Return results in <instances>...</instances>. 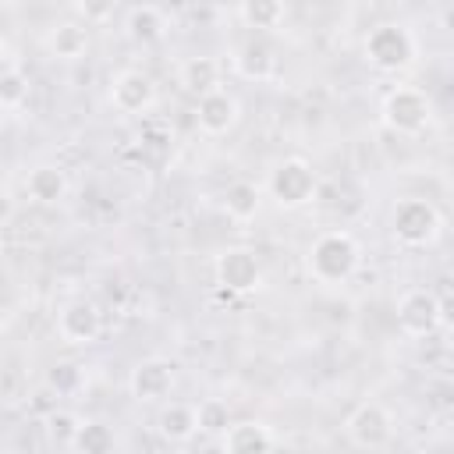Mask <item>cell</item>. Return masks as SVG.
<instances>
[{"mask_svg":"<svg viewBox=\"0 0 454 454\" xmlns=\"http://www.w3.org/2000/svg\"><path fill=\"white\" fill-rule=\"evenodd\" d=\"M231 426H234V422H231V408H227V401H220V397H206V401L199 404V433L227 436Z\"/></svg>","mask_w":454,"mask_h":454,"instance_id":"25","label":"cell"},{"mask_svg":"<svg viewBox=\"0 0 454 454\" xmlns=\"http://www.w3.org/2000/svg\"><path fill=\"white\" fill-rule=\"evenodd\" d=\"M177 82L192 96H206V92L220 89V64L213 57H188L177 71Z\"/></svg>","mask_w":454,"mask_h":454,"instance_id":"18","label":"cell"},{"mask_svg":"<svg viewBox=\"0 0 454 454\" xmlns=\"http://www.w3.org/2000/svg\"><path fill=\"white\" fill-rule=\"evenodd\" d=\"M362 248L355 241V234L348 231H323L305 255V266L312 273L316 284H344L355 270H358Z\"/></svg>","mask_w":454,"mask_h":454,"instance_id":"1","label":"cell"},{"mask_svg":"<svg viewBox=\"0 0 454 454\" xmlns=\"http://www.w3.org/2000/svg\"><path fill=\"white\" fill-rule=\"evenodd\" d=\"M156 103V85L145 71H117L114 82H110V106L124 117H135V114H145L149 106Z\"/></svg>","mask_w":454,"mask_h":454,"instance_id":"9","label":"cell"},{"mask_svg":"<svg viewBox=\"0 0 454 454\" xmlns=\"http://www.w3.org/2000/svg\"><path fill=\"white\" fill-rule=\"evenodd\" d=\"M270 195L280 209H298L316 195V170L301 156H287L270 170Z\"/></svg>","mask_w":454,"mask_h":454,"instance_id":"5","label":"cell"},{"mask_svg":"<svg viewBox=\"0 0 454 454\" xmlns=\"http://www.w3.org/2000/svg\"><path fill=\"white\" fill-rule=\"evenodd\" d=\"M28 74L21 71V67H14V64H7L4 71H0V106L4 110H18L25 99H28Z\"/></svg>","mask_w":454,"mask_h":454,"instance_id":"23","label":"cell"},{"mask_svg":"<svg viewBox=\"0 0 454 454\" xmlns=\"http://www.w3.org/2000/svg\"><path fill=\"white\" fill-rule=\"evenodd\" d=\"M241 117V103L231 89H213L195 103V124L206 135H227Z\"/></svg>","mask_w":454,"mask_h":454,"instance_id":"12","label":"cell"},{"mask_svg":"<svg viewBox=\"0 0 454 454\" xmlns=\"http://www.w3.org/2000/svg\"><path fill=\"white\" fill-rule=\"evenodd\" d=\"M440 326L443 330H454V291H443L440 294Z\"/></svg>","mask_w":454,"mask_h":454,"instance_id":"27","label":"cell"},{"mask_svg":"<svg viewBox=\"0 0 454 454\" xmlns=\"http://www.w3.org/2000/svg\"><path fill=\"white\" fill-rule=\"evenodd\" d=\"M440 28H443V32H447V35L454 39V4L440 11Z\"/></svg>","mask_w":454,"mask_h":454,"instance_id":"28","label":"cell"},{"mask_svg":"<svg viewBox=\"0 0 454 454\" xmlns=\"http://www.w3.org/2000/svg\"><path fill=\"white\" fill-rule=\"evenodd\" d=\"M344 433H348V440H351L358 450H380V447H387L390 436H394V419H390V411H387L380 401H362V404L348 415Z\"/></svg>","mask_w":454,"mask_h":454,"instance_id":"7","label":"cell"},{"mask_svg":"<svg viewBox=\"0 0 454 454\" xmlns=\"http://www.w3.org/2000/svg\"><path fill=\"white\" fill-rule=\"evenodd\" d=\"M273 64H277V57H273L270 43H262V39H248V43L238 50V57H234L238 74H241V78H252V82L270 78V74H273Z\"/></svg>","mask_w":454,"mask_h":454,"instance_id":"19","label":"cell"},{"mask_svg":"<svg viewBox=\"0 0 454 454\" xmlns=\"http://www.w3.org/2000/svg\"><path fill=\"white\" fill-rule=\"evenodd\" d=\"M380 114H383V124L390 131H397V135H419L433 121V103H429V96L422 89L397 85V89H390L383 96V110Z\"/></svg>","mask_w":454,"mask_h":454,"instance_id":"4","label":"cell"},{"mask_svg":"<svg viewBox=\"0 0 454 454\" xmlns=\"http://www.w3.org/2000/svg\"><path fill=\"white\" fill-rule=\"evenodd\" d=\"M259 202H262V195H259V184H252V181H231L223 188V213L231 220H241V223L252 220L259 213Z\"/></svg>","mask_w":454,"mask_h":454,"instance_id":"20","label":"cell"},{"mask_svg":"<svg viewBox=\"0 0 454 454\" xmlns=\"http://www.w3.org/2000/svg\"><path fill=\"white\" fill-rule=\"evenodd\" d=\"M156 429L163 440L170 443H184L199 433V408L195 404H184V401H167L156 415Z\"/></svg>","mask_w":454,"mask_h":454,"instance_id":"14","label":"cell"},{"mask_svg":"<svg viewBox=\"0 0 454 454\" xmlns=\"http://www.w3.org/2000/svg\"><path fill=\"white\" fill-rule=\"evenodd\" d=\"M124 32H128L131 43L153 46V43H160L163 32H167V14H163L160 7H153V4H138V7H131V11L124 14Z\"/></svg>","mask_w":454,"mask_h":454,"instance_id":"17","label":"cell"},{"mask_svg":"<svg viewBox=\"0 0 454 454\" xmlns=\"http://www.w3.org/2000/svg\"><path fill=\"white\" fill-rule=\"evenodd\" d=\"M78 426H82V419L78 415H71V411H64V408H53L50 415H46V440L53 443V447H74V440H78Z\"/></svg>","mask_w":454,"mask_h":454,"instance_id":"24","label":"cell"},{"mask_svg":"<svg viewBox=\"0 0 454 454\" xmlns=\"http://www.w3.org/2000/svg\"><path fill=\"white\" fill-rule=\"evenodd\" d=\"M82 365L78 362H57L50 372H46V387H50V394H57V397H67V394H74V390H82Z\"/></svg>","mask_w":454,"mask_h":454,"instance_id":"26","label":"cell"},{"mask_svg":"<svg viewBox=\"0 0 454 454\" xmlns=\"http://www.w3.org/2000/svg\"><path fill=\"white\" fill-rule=\"evenodd\" d=\"M440 227H443L440 209L429 199H419V195L401 199L394 206V213H390V234L404 248H426V245H433L440 238Z\"/></svg>","mask_w":454,"mask_h":454,"instance_id":"2","label":"cell"},{"mask_svg":"<svg viewBox=\"0 0 454 454\" xmlns=\"http://www.w3.org/2000/svg\"><path fill=\"white\" fill-rule=\"evenodd\" d=\"M238 18L248 25V28H277L284 18H287V7L280 0H245L238 7Z\"/></svg>","mask_w":454,"mask_h":454,"instance_id":"22","label":"cell"},{"mask_svg":"<svg viewBox=\"0 0 454 454\" xmlns=\"http://www.w3.org/2000/svg\"><path fill=\"white\" fill-rule=\"evenodd\" d=\"M365 454H376V450H365Z\"/></svg>","mask_w":454,"mask_h":454,"instance_id":"30","label":"cell"},{"mask_svg":"<svg viewBox=\"0 0 454 454\" xmlns=\"http://www.w3.org/2000/svg\"><path fill=\"white\" fill-rule=\"evenodd\" d=\"M447 351L454 355V330H447Z\"/></svg>","mask_w":454,"mask_h":454,"instance_id":"29","label":"cell"},{"mask_svg":"<svg viewBox=\"0 0 454 454\" xmlns=\"http://www.w3.org/2000/svg\"><path fill=\"white\" fill-rule=\"evenodd\" d=\"M415 53H419V43L408 25L383 21L365 35V60L376 71H404L415 64Z\"/></svg>","mask_w":454,"mask_h":454,"instance_id":"3","label":"cell"},{"mask_svg":"<svg viewBox=\"0 0 454 454\" xmlns=\"http://www.w3.org/2000/svg\"><path fill=\"white\" fill-rule=\"evenodd\" d=\"M223 447H227V454H270L273 450V429L259 419L234 422L223 436Z\"/></svg>","mask_w":454,"mask_h":454,"instance_id":"15","label":"cell"},{"mask_svg":"<svg viewBox=\"0 0 454 454\" xmlns=\"http://www.w3.org/2000/svg\"><path fill=\"white\" fill-rule=\"evenodd\" d=\"M213 273H216V284L227 291V294H252L262 287V266H259V255L245 245H231L223 248L216 259H213Z\"/></svg>","mask_w":454,"mask_h":454,"instance_id":"6","label":"cell"},{"mask_svg":"<svg viewBox=\"0 0 454 454\" xmlns=\"http://www.w3.org/2000/svg\"><path fill=\"white\" fill-rule=\"evenodd\" d=\"M25 192H28V199L39 202V206H57V202L67 195V174H64L57 163H39V167L28 170Z\"/></svg>","mask_w":454,"mask_h":454,"instance_id":"16","label":"cell"},{"mask_svg":"<svg viewBox=\"0 0 454 454\" xmlns=\"http://www.w3.org/2000/svg\"><path fill=\"white\" fill-rule=\"evenodd\" d=\"M99 333H103V312L92 301L74 298L57 312V337L64 344H92Z\"/></svg>","mask_w":454,"mask_h":454,"instance_id":"11","label":"cell"},{"mask_svg":"<svg viewBox=\"0 0 454 454\" xmlns=\"http://www.w3.org/2000/svg\"><path fill=\"white\" fill-rule=\"evenodd\" d=\"M114 443H117V436L103 419H82L78 440H74L78 454H114Z\"/></svg>","mask_w":454,"mask_h":454,"instance_id":"21","label":"cell"},{"mask_svg":"<svg viewBox=\"0 0 454 454\" xmlns=\"http://www.w3.org/2000/svg\"><path fill=\"white\" fill-rule=\"evenodd\" d=\"M397 326L408 337H429L440 326V294L429 287H411L397 298Z\"/></svg>","mask_w":454,"mask_h":454,"instance_id":"8","label":"cell"},{"mask_svg":"<svg viewBox=\"0 0 454 454\" xmlns=\"http://www.w3.org/2000/svg\"><path fill=\"white\" fill-rule=\"evenodd\" d=\"M128 390H131V397L138 404H156V401L170 397V390H174V362L142 358L128 376Z\"/></svg>","mask_w":454,"mask_h":454,"instance_id":"10","label":"cell"},{"mask_svg":"<svg viewBox=\"0 0 454 454\" xmlns=\"http://www.w3.org/2000/svg\"><path fill=\"white\" fill-rule=\"evenodd\" d=\"M46 53L53 57V60H78L85 50H89V25H82V21H71V18H64V21H53L50 28H46Z\"/></svg>","mask_w":454,"mask_h":454,"instance_id":"13","label":"cell"}]
</instances>
